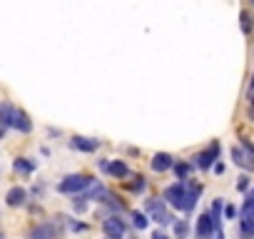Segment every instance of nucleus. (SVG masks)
<instances>
[{
  "mask_svg": "<svg viewBox=\"0 0 254 239\" xmlns=\"http://www.w3.org/2000/svg\"><path fill=\"white\" fill-rule=\"evenodd\" d=\"M219 150H222V147H219V142H217V140H214V142H209V145H207V150H202V152H197V155H194L197 167H199V170H209V167L217 162Z\"/></svg>",
  "mask_w": 254,
  "mask_h": 239,
  "instance_id": "nucleus-4",
  "label": "nucleus"
},
{
  "mask_svg": "<svg viewBox=\"0 0 254 239\" xmlns=\"http://www.w3.org/2000/svg\"><path fill=\"white\" fill-rule=\"evenodd\" d=\"M252 212H254V189L247 192V199H244V207H242V214H244V217L252 214Z\"/></svg>",
  "mask_w": 254,
  "mask_h": 239,
  "instance_id": "nucleus-24",
  "label": "nucleus"
},
{
  "mask_svg": "<svg viewBox=\"0 0 254 239\" xmlns=\"http://www.w3.org/2000/svg\"><path fill=\"white\" fill-rule=\"evenodd\" d=\"M249 120H252V122H254V107L249 110Z\"/></svg>",
  "mask_w": 254,
  "mask_h": 239,
  "instance_id": "nucleus-31",
  "label": "nucleus"
},
{
  "mask_svg": "<svg viewBox=\"0 0 254 239\" xmlns=\"http://www.w3.org/2000/svg\"><path fill=\"white\" fill-rule=\"evenodd\" d=\"M249 87H252V90H254V72H252V82H249Z\"/></svg>",
  "mask_w": 254,
  "mask_h": 239,
  "instance_id": "nucleus-32",
  "label": "nucleus"
},
{
  "mask_svg": "<svg viewBox=\"0 0 254 239\" xmlns=\"http://www.w3.org/2000/svg\"><path fill=\"white\" fill-rule=\"evenodd\" d=\"M252 5H254V0H252Z\"/></svg>",
  "mask_w": 254,
  "mask_h": 239,
  "instance_id": "nucleus-33",
  "label": "nucleus"
},
{
  "mask_svg": "<svg viewBox=\"0 0 254 239\" xmlns=\"http://www.w3.org/2000/svg\"><path fill=\"white\" fill-rule=\"evenodd\" d=\"M13 127L15 130H20V132H30L33 130V122H30V117H28V112L25 110H18L15 107V115H13Z\"/></svg>",
  "mask_w": 254,
  "mask_h": 239,
  "instance_id": "nucleus-13",
  "label": "nucleus"
},
{
  "mask_svg": "<svg viewBox=\"0 0 254 239\" xmlns=\"http://www.w3.org/2000/svg\"><path fill=\"white\" fill-rule=\"evenodd\" d=\"M127 187H130V192H135V194H140L145 187H147V179L142 177V175H135V179L130 182V184H127Z\"/></svg>",
  "mask_w": 254,
  "mask_h": 239,
  "instance_id": "nucleus-23",
  "label": "nucleus"
},
{
  "mask_svg": "<svg viewBox=\"0 0 254 239\" xmlns=\"http://www.w3.org/2000/svg\"><path fill=\"white\" fill-rule=\"evenodd\" d=\"M107 172H110L115 179H125V177H130V167H127L122 160H112V162H110V167H107Z\"/></svg>",
  "mask_w": 254,
  "mask_h": 239,
  "instance_id": "nucleus-16",
  "label": "nucleus"
},
{
  "mask_svg": "<svg viewBox=\"0 0 254 239\" xmlns=\"http://www.w3.org/2000/svg\"><path fill=\"white\" fill-rule=\"evenodd\" d=\"M87 204H90V197H87V194H75V197H72V209H75L77 214H82V212L87 209Z\"/></svg>",
  "mask_w": 254,
  "mask_h": 239,
  "instance_id": "nucleus-21",
  "label": "nucleus"
},
{
  "mask_svg": "<svg viewBox=\"0 0 254 239\" xmlns=\"http://www.w3.org/2000/svg\"><path fill=\"white\" fill-rule=\"evenodd\" d=\"M199 194H202V184H194V182H175L165 189V202L172 204L175 209L180 212H192L199 202Z\"/></svg>",
  "mask_w": 254,
  "mask_h": 239,
  "instance_id": "nucleus-1",
  "label": "nucleus"
},
{
  "mask_svg": "<svg viewBox=\"0 0 254 239\" xmlns=\"http://www.w3.org/2000/svg\"><path fill=\"white\" fill-rule=\"evenodd\" d=\"M132 227L135 229H147L150 227V217L142 212H132Z\"/></svg>",
  "mask_w": 254,
  "mask_h": 239,
  "instance_id": "nucleus-22",
  "label": "nucleus"
},
{
  "mask_svg": "<svg viewBox=\"0 0 254 239\" xmlns=\"http://www.w3.org/2000/svg\"><path fill=\"white\" fill-rule=\"evenodd\" d=\"M239 25H242V33L244 35H252L254 33V20H252V13L249 10H242L239 13Z\"/></svg>",
  "mask_w": 254,
  "mask_h": 239,
  "instance_id": "nucleus-20",
  "label": "nucleus"
},
{
  "mask_svg": "<svg viewBox=\"0 0 254 239\" xmlns=\"http://www.w3.org/2000/svg\"><path fill=\"white\" fill-rule=\"evenodd\" d=\"M194 232H197L199 239H212V237H214V222H212L209 212L197 217V229H194Z\"/></svg>",
  "mask_w": 254,
  "mask_h": 239,
  "instance_id": "nucleus-7",
  "label": "nucleus"
},
{
  "mask_svg": "<svg viewBox=\"0 0 254 239\" xmlns=\"http://www.w3.org/2000/svg\"><path fill=\"white\" fill-rule=\"evenodd\" d=\"M232 160H234V165H239L244 172H252V170H254V160H252V155H249L244 147H232Z\"/></svg>",
  "mask_w": 254,
  "mask_h": 239,
  "instance_id": "nucleus-8",
  "label": "nucleus"
},
{
  "mask_svg": "<svg viewBox=\"0 0 254 239\" xmlns=\"http://www.w3.org/2000/svg\"><path fill=\"white\" fill-rule=\"evenodd\" d=\"M249 102H252V107H254V90L249 92Z\"/></svg>",
  "mask_w": 254,
  "mask_h": 239,
  "instance_id": "nucleus-30",
  "label": "nucleus"
},
{
  "mask_svg": "<svg viewBox=\"0 0 254 239\" xmlns=\"http://www.w3.org/2000/svg\"><path fill=\"white\" fill-rule=\"evenodd\" d=\"M150 167H152L157 175H162V172H167V170H172V167H175V157H172L170 152H157V155L152 157Z\"/></svg>",
  "mask_w": 254,
  "mask_h": 239,
  "instance_id": "nucleus-6",
  "label": "nucleus"
},
{
  "mask_svg": "<svg viewBox=\"0 0 254 239\" xmlns=\"http://www.w3.org/2000/svg\"><path fill=\"white\" fill-rule=\"evenodd\" d=\"M105 239H107V237H105Z\"/></svg>",
  "mask_w": 254,
  "mask_h": 239,
  "instance_id": "nucleus-35",
  "label": "nucleus"
},
{
  "mask_svg": "<svg viewBox=\"0 0 254 239\" xmlns=\"http://www.w3.org/2000/svg\"><path fill=\"white\" fill-rule=\"evenodd\" d=\"M172 232H175V239H187L190 237V222L187 219H175Z\"/></svg>",
  "mask_w": 254,
  "mask_h": 239,
  "instance_id": "nucleus-19",
  "label": "nucleus"
},
{
  "mask_svg": "<svg viewBox=\"0 0 254 239\" xmlns=\"http://www.w3.org/2000/svg\"><path fill=\"white\" fill-rule=\"evenodd\" d=\"M102 232H105L107 239H122L125 237V222L117 214H112V217L102 219Z\"/></svg>",
  "mask_w": 254,
  "mask_h": 239,
  "instance_id": "nucleus-5",
  "label": "nucleus"
},
{
  "mask_svg": "<svg viewBox=\"0 0 254 239\" xmlns=\"http://www.w3.org/2000/svg\"><path fill=\"white\" fill-rule=\"evenodd\" d=\"M145 209L150 212V219H155L157 224H172L175 219H172V214H170V209L165 207V199H157V197H152V199H147L145 202Z\"/></svg>",
  "mask_w": 254,
  "mask_h": 239,
  "instance_id": "nucleus-3",
  "label": "nucleus"
},
{
  "mask_svg": "<svg viewBox=\"0 0 254 239\" xmlns=\"http://www.w3.org/2000/svg\"><path fill=\"white\" fill-rule=\"evenodd\" d=\"M13 170L20 172V175H33V172H35V162H33V160H25V157H18V160L13 162Z\"/></svg>",
  "mask_w": 254,
  "mask_h": 239,
  "instance_id": "nucleus-18",
  "label": "nucleus"
},
{
  "mask_svg": "<svg viewBox=\"0 0 254 239\" xmlns=\"http://www.w3.org/2000/svg\"><path fill=\"white\" fill-rule=\"evenodd\" d=\"M13 115L15 107L10 102H0V135L5 132V127H13Z\"/></svg>",
  "mask_w": 254,
  "mask_h": 239,
  "instance_id": "nucleus-10",
  "label": "nucleus"
},
{
  "mask_svg": "<svg viewBox=\"0 0 254 239\" xmlns=\"http://www.w3.org/2000/svg\"><path fill=\"white\" fill-rule=\"evenodd\" d=\"M55 224H50V222H43V224H38V227H33V232H30V239H55Z\"/></svg>",
  "mask_w": 254,
  "mask_h": 239,
  "instance_id": "nucleus-14",
  "label": "nucleus"
},
{
  "mask_svg": "<svg viewBox=\"0 0 254 239\" xmlns=\"http://www.w3.org/2000/svg\"><path fill=\"white\" fill-rule=\"evenodd\" d=\"M25 199H28L25 187H10V189H8V194H5L8 207H23V204H25Z\"/></svg>",
  "mask_w": 254,
  "mask_h": 239,
  "instance_id": "nucleus-11",
  "label": "nucleus"
},
{
  "mask_svg": "<svg viewBox=\"0 0 254 239\" xmlns=\"http://www.w3.org/2000/svg\"><path fill=\"white\" fill-rule=\"evenodd\" d=\"M239 217V209L234 207V204H224V219H229V222H234Z\"/></svg>",
  "mask_w": 254,
  "mask_h": 239,
  "instance_id": "nucleus-25",
  "label": "nucleus"
},
{
  "mask_svg": "<svg viewBox=\"0 0 254 239\" xmlns=\"http://www.w3.org/2000/svg\"><path fill=\"white\" fill-rule=\"evenodd\" d=\"M65 219H67V217H65ZM67 224H70V229H72V232H85V229H87L85 224H80V222H72V219H67Z\"/></svg>",
  "mask_w": 254,
  "mask_h": 239,
  "instance_id": "nucleus-27",
  "label": "nucleus"
},
{
  "mask_svg": "<svg viewBox=\"0 0 254 239\" xmlns=\"http://www.w3.org/2000/svg\"><path fill=\"white\" fill-rule=\"evenodd\" d=\"M152 239H170V237H167L165 232H155V234H152Z\"/></svg>",
  "mask_w": 254,
  "mask_h": 239,
  "instance_id": "nucleus-29",
  "label": "nucleus"
},
{
  "mask_svg": "<svg viewBox=\"0 0 254 239\" xmlns=\"http://www.w3.org/2000/svg\"><path fill=\"white\" fill-rule=\"evenodd\" d=\"M249 184H252L249 175H242V177L237 179V189H239V192H249Z\"/></svg>",
  "mask_w": 254,
  "mask_h": 239,
  "instance_id": "nucleus-26",
  "label": "nucleus"
},
{
  "mask_svg": "<svg viewBox=\"0 0 254 239\" xmlns=\"http://www.w3.org/2000/svg\"><path fill=\"white\" fill-rule=\"evenodd\" d=\"M239 237L242 239H254V212L239 219Z\"/></svg>",
  "mask_w": 254,
  "mask_h": 239,
  "instance_id": "nucleus-15",
  "label": "nucleus"
},
{
  "mask_svg": "<svg viewBox=\"0 0 254 239\" xmlns=\"http://www.w3.org/2000/svg\"><path fill=\"white\" fill-rule=\"evenodd\" d=\"M209 217H212V222H214V232L222 229V222H224V199H222V197H217V199L212 202Z\"/></svg>",
  "mask_w": 254,
  "mask_h": 239,
  "instance_id": "nucleus-12",
  "label": "nucleus"
},
{
  "mask_svg": "<svg viewBox=\"0 0 254 239\" xmlns=\"http://www.w3.org/2000/svg\"><path fill=\"white\" fill-rule=\"evenodd\" d=\"M214 172L222 175V172H224V165H222V162H214Z\"/></svg>",
  "mask_w": 254,
  "mask_h": 239,
  "instance_id": "nucleus-28",
  "label": "nucleus"
},
{
  "mask_svg": "<svg viewBox=\"0 0 254 239\" xmlns=\"http://www.w3.org/2000/svg\"><path fill=\"white\" fill-rule=\"evenodd\" d=\"M175 177H177V182H187L190 179V175H192V165L190 162H182V160H175Z\"/></svg>",
  "mask_w": 254,
  "mask_h": 239,
  "instance_id": "nucleus-17",
  "label": "nucleus"
},
{
  "mask_svg": "<svg viewBox=\"0 0 254 239\" xmlns=\"http://www.w3.org/2000/svg\"><path fill=\"white\" fill-rule=\"evenodd\" d=\"M70 147L72 150H80V152H95L100 147V140H92V137H82V135H75L70 140Z\"/></svg>",
  "mask_w": 254,
  "mask_h": 239,
  "instance_id": "nucleus-9",
  "label": "nucleus"
},
{
  "mask_svg": "<svg viewBox=\"0 0 254 239\" xmlns=\"http://www.w3.org/2000/svg\"><path fill=\"white\" fill-rule=\"evenodd\" d=\"M135 239H137V237H135Z\"/></svg>",
  "mask_w": 254,
  "mask_h": 239,
  "instance_id": "nucleus-34",
  "label": "nucleus"
},
{
  "mask_svg": "<svg viewBox=\"0 0 254 239\" xmlns=\"http://www.w3.org/2000/svg\"><path fill=\"white\" fill-rule=\"evenodd\" d=\"M87 187H92V177H87V175H67V177H63V182L58 184V192L60 194H80L82 189H87Z\"/></svg>",
  "mask_w": 254,
  "mask_h": 239,
  "instance_id": "nucleus-2",
  "label": "nucleus"
}]
</instances>
